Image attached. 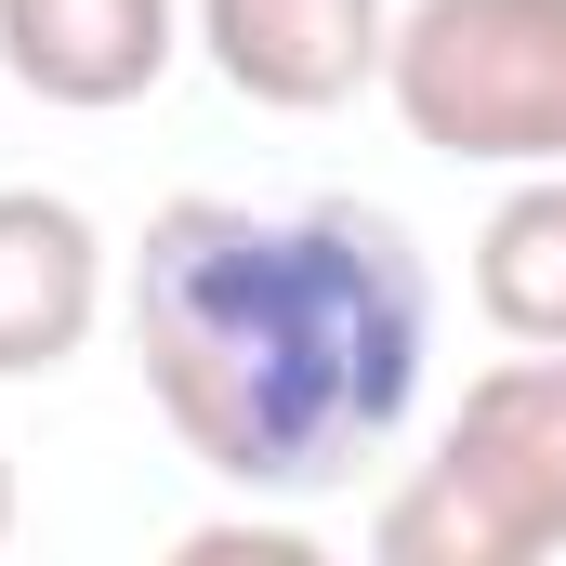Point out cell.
I'll use <instances>...</instances> for the list:
<instances>
[{"label":"cell","mask_w":566,"mask_h":566,"mask_svg":"<svg viewBox=\"0 0 566 566\" xmlns=\"http://www.w3.org/2000/svg\"><path fill=\"white\" fill-rule=\"evenodd\" d=\"M133 369L198 474L238 501H316L409 422L434 356V277L396 211L171 198L133 251Z\"/></svg>","instance_id":"cell-1"},{"label":"cell","mask_w":566,"mask_h":566,"mask_svg":"<svg viewBox=\"0 0 566 566\" xmlns=\"http://www.w3.org/2000/svg\"><path fill=\"white\" fill-rule=\"evenodd\" d=\"M382 566H541L566 554V343L461 382L434 461L369 514Z\"/></svg>","instance_id":"cell-2"},{"label":"cell","mask_w":566,"mask_h":566,"mask_svg":"<svg viewBox=\"0 0 566 566\" xmlns=\"http://www.w3.org/2000/svg\"><path fill=\"white\" fill-rule=\"evenodd\" d=\"M382 93L461 171H566V0H409Z\"/></svg>","instance_id":"cell-3"},{"label":"cell","mask_w":566,"mask_h":566,"mask_svg":"<svg viewBox=\"0 0 566 566\" xmlns=\"http://www.w3.org/2000/svg\"><path fill=\"white\" fill-rule=\"evenodd\" d=\"M185 27H198L211 80L238 106H277V119L356 106L396 53V0H198Z\"/></svg>","instance_id":"cell-4"},{"label":"cell","mask_w":566,"mask_h":566,"mask_svg":"<svg viewBox=\"0 0 566 566\" xmlns=\"http://www.w3.org/2000/svg\"><path fill=\"white\" fill-rule=\"evenodd\" d=\"M185 40H198L185 0H0V80L40 106H80V119L158 93Z\"/></svg>","instance_id":"cell-5"},{"label":"cell","mask_w":566,"mask_h":566,"mask_svg":"<svg viewBox=\"0 0 566 566\" xmlns=\"http://www.w3.org/2000/svg\"><path fill=\"white\" fill-rule=\"evenodd\" d=\"M106 316V238L53 185H0V382H40Z\"/></svg>","instance_id":"cell-6"},{"label":"cell","mask_w":566,"mask_h":566,"mask_svg":"<svg viewBox=\"0 0 566 566\" xmlns=\"http://www.w3.org/2000/svg\"><path fill=\"white\" fill-rule=\"evenodd\" d=\"M474 316L501 343H566V171H514V198L474 224Z\"/></svg>","instance_id":"cell-7"},{"label":"cell","mask_w":566,"mask_h":566,"mask_svg":"<svg viewBox=\"0 0 566 566\" xmlns=\"http://www.w3.org/2000/svg\"><path fill=\"white\" fill-rule=\"evenodd\" d=\"M171 554H185V566H316V541L277 527V514H224V527H185Z\"/></svg>","instance_id":"cell-8"},{"label":"cell","mask_w":566,"mask_h":566,"mask_svg":"<svg viewBox=\"0 0 566 566\" xmlns=\"http://www.w3.org/2000/svg\"><path fill=\"white\" fill-rule=\"evenodd\" d=\"M0 541H13V461H0Z\"/></svg>","instance_id":"cell-9"}]
</instances>
